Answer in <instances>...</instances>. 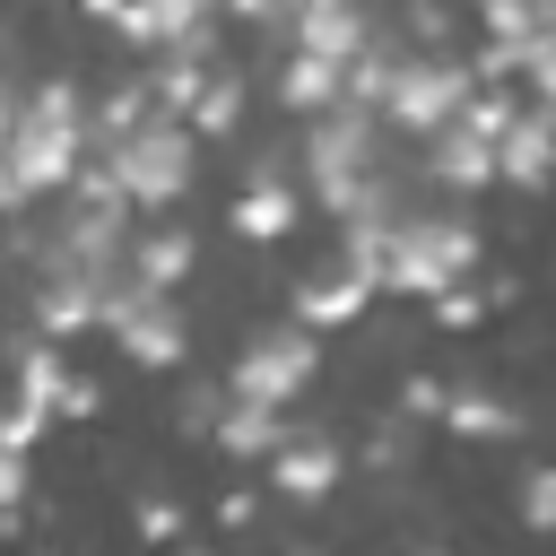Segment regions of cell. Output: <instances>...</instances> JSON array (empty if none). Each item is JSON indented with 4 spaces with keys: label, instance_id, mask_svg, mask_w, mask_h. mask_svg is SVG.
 Here are the masks:
<instances>
[{
    "label": "cell",
    "instance_id": "6da1fadb",
    "mask_svg": "<svg viewBox=\"0 0 556 556\" xmlns=\"http://www.w3.org/2000/svg\"><path fill=\"white\" fill-rule=\"evenodd\" d=\"M78 148H87V104L52 78V87H26L9 104V208L43 200L52 182L78 174Z\"/></svg>",
    "mask_w": 556,
    "mask_h": 556
},
{
    "label": "cell",
    "instance_id": "7a4b0ae2",
    "mask_svg": "<svg viewBox=\"0 0 556 556\" xmlns=\"http://www.w3.org/2000/svg\"><path fill=\"white\" fill-rule=\"evenodd\" d=\"M87 182H104L122 208H174L182 182H191V139H182V122L148 113V122H130V130H104V165H96Z\"/></svg>",
    "mask_w": 556,
    "mask_h": 556
},
{
    "label": "cell",
    "instance_id": "3957f363",
    "mask_svg": "<svg viewBox=\"0 0 556 556\" xmlns=\"http://www.w3.org/2000/svg\"><path fill=\"white\" fill-rule=\"evenodd\" d=\"M478 261V235L460 217H434V208H408L382 243V287H408V295H452V278H469Z\"/></svg>",
    "mask_w": 556,
    "mask_h": 556
},
{
    "label": "cell",
    "instance_id": "277c9868",
    "mask_svg": "<svg viewBox=\"0 0 556 556\" xmlns=\"http://www.w3.org/2000/svg\"><path fill=\"white\" fill-rule=\"evenodd\" d=\"M469 70L460 61H443V52H408L400 70H391V87H382V122H400V130H417V139H443L460 113H469Z\"/></svg>",
    "mask_w": 556,
    "mask_h": 556
},
{
    "label": "cell",
    "instance_id": "5b68a950",
    "mask_svg": "<svg viewBox=\"0 0 556 556\" xmlns=\"http://www.w3.org/2000/svg\"><path fill=\"white\" fill-rule=\"evenodd\" d=\"M304 165H313V191H321L330 208L365 200V191H374V104H339V113H321L313 139H304Z\"/></svg>",
    "mask_w": 556,
    "mask_h": 556
},
{
    "label": "cell",
    "instance_id": "8992f818",
    "mask_svg": "<svg viewBox=\"0 0 556 556\" xmlns=\"http://www.w3.org/2000/svg\"><path fill=\"white\" fill-rule=\"evenodd\" d=\"M304 382H313V339L304 330H261L235 356V400H252V408H287Z\"/></svg>",
    "mask_w": 556,
    "mask_h": 556
},
{
    "label": "cell",
    "instance_id": "52a82bcc",
    "mask_svg": "<svg viewBox=\"0 0 556 556\" xmlns=\"http://www.w3.org/2000/svg\"><path fill=\"white\" fill-rule=\"evenodd\" d=\"M504 130H513V104H504V96H469V113L434 139V174H443V182H495Z\"/></svg>",
    "mask_w": 556,
    "mask_h": 556
},
{
    "label": "cell",
    "instance_id": "ba28073f",
    "mask_svg": "<svg viewBox=\"0 0 556 556\" xmlns=\"http://www.w3.org/2000/svg\"><path fill=\"white\" fill-rule=\"evenodd\" d=\"M287 35H295V52L356 70L365 61V0H287Z\"/></svg>",
    "mask_w": 556,
    "mask_h": 556
},
{
    "label": "cell",
    "instance_id": "9c48e42d",
    "mask_svg": "<svg viewBox=\"0 0 556 556\" xmlns=\"http://www.w3.org/2000/svg\"><path fill=\"white\" fill-rule=\"evenodd\" d=\"M104 330H113L139 365H174V356H182V313H174L165 295H113Z\"/></svg>",
    "mask_w": 556,
    "mask_h": 556
},
{
    "label": "cell",
    "instance_id": "30bf717a",
    "mask_svg": "<svg viewBox=\"0 0 556 556\" xmlns=\"http://www.w3.org/2000/svg\"><path fill=\"white\" fill-rule=\"evenodd\" d=\"M374 287H382V269H365V261H339V269H313V278L295 287V313H304L313 330H330V321H356Z\"/></svg>",
    "mask_w": 556,
    "mask_h": 556
},
{
    "label": "cell",
    "instance_id": "8fae6325",
    "mask_svg": "<svg viewBox=\"0 0 556 556\" xmlns=\"http://www.w3.org/2000/svg\"><path fill=\"white\" fill-rule=\"evenodd\" d=\"M556 174V104H539V113H513V130H504V156H495V182H521V191H539Z\"/></svg>",
    "mask_w": 556,
    "mask_h": 556
},
{
    "label": "cell",
    "instance_id": "7c38bea8",
    "mask_svg": "<svg viewBox=\"0 0 556 556\" xmlns=\"http://www.w3.org/2000/svg\"><path fill=\"white\" fill-rule=\"evenodd\" d=\"M269 478H278L295 504H313V495L339 478V443H330V434H287V443L269 452Z\"/></svg>",
    "mask_w": 556,
    "mask_h": 556
},
{
    "label": "cell",
    "instance_id": "4fadbf2b",
    "mask_svg": "<svg viewBox=\"0 0 556 556\" xmlns=\"http://www.w3.org/2000/svg\"><path fill=\"white\" fill-rule=\"evenodd\" d=\"M208 9H217V0H130V9H122V35H139V43L174 52V43L208 35Z\"/></svg>",
    "mask_w": 556,
    "mask_h": 556
},
{
    "label": "cell",
    "instance_id": "5bb4252c",
    "mask_svg": "<svg viewBox=\"0 0 556 556\" xmlns=\"http://www.w3.org/2000/svg\"><path fill=\"white\" fill-rule=\"evenodd\" d=\"M287 226H295V191H287V182H252V191L235 200V235L269 243V235H287Z\"/></svg>",
    "mask_w": 556,
    "mask_h": 556
},
{
    "label": "cell",
    "instance_id": "9a60e30c",
    "mask_svg": "<svg viewBox=\"0 0 556 556\" xmlns=\"http://www.w3.org/2000/svg\"><path fill=\"white\" fill-rule=\"evenodd\" d=\"M235 104H243V78H235V70H217V78L200 87V104H191V130L226 139V130H235Z\"/></svg>",
    "mask_w": 556,
    "mask_h": 556
},
{
    "label": "cell",
    "instance_id": "2e32d148",
    "mask_svg": "<svg viewBox=\"0 0 556 556\" xmlns=\"http://www.w3.org/2000/svg\"><path fill=\"white\" fill-rule=\"evenodd\" d=\"M452 426L460 434H513V408L495 391H452Z\"/></svg>",
    "mask_w": 556,
    "mask_h": 556
},
{
    "label": "cell",
    "instance_id": "e0dca14e",
    "mask_svg": "<svg viewBox=\"0 0 556 556\" xmlns=\"http://www.w3.org/2000/svg\"><path fill=\"white\" fill-rule=\"evenodd\" d=\"M521 70H530V87H539V104H556V26H547L539 43H521Z\"/></svg>",
    "mask_w": 556,
    "mask_h": 556
},
{
    "label": "cell",
    "instance_id": "ac0fdd59",
    "mask_svg": "<svg viewBox=\"0 0 556 556\" xmlns=\"http://www.w3.org/2000/svg\"><path fill=\"white\" fill-rule=\"evenodd\" d=\"M521 521H530V530H556V469H539V478L521 486Z\"/></svg>",
    "mask_w": 556,
    "mask_h": 556
},
{
    "label": "cell",
    "instance_id": "d6986e66",
    "mask_svg": "<svg viewBox=\"0 0 556 556\" xmlns=\"http://www.w3.org/2000/svg\"><path fill=\"white\" fill-rule=\"evenodd\" d=\"M78 9H87V17H113V26H122V9H130V0H78Z\"/></svg>",
    "mask_w": 556,
    "mask_h": 556
}]
</instances>
